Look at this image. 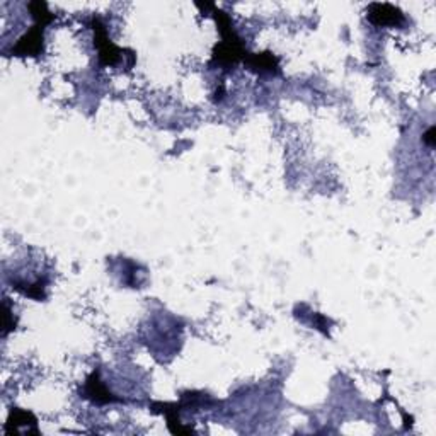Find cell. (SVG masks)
<instances>
[{
	"label": "cell",
	"mask_w": 436,
	"mask_h": 436,
	"mask_svg": "<svg viewBox=\"0 0 436 436\" xmlns=\"http://www.w3.org/2000/svg\"><path fill=\"white\" fill-rule=\"evenodd\" d=\"M368 15L375 24L398 26L404 21L402 13L391 3H372L370 9H368Z\"/></svg>",
	"instance_id": "cell-1"
}]
</instances>
